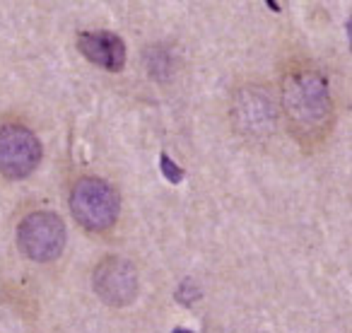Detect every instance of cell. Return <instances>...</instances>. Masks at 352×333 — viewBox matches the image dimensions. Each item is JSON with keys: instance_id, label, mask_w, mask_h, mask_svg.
<instances>
[{"instance_id": "1", "label": "cell", "mask_w": 352, "mask_h": 333, "mask_svg": "<svg viewBox=\"0 0 352 333\" xmlns=\"http://www.w3.org/2000/svg\"><path fill=\"white\" fill-rule=\"evenodd\" d=\"M118 208H121L118 193L104 179H80L70 193V211L75 220L92 232L109 230L116 222Z\"/></svg>"}, {"instance_id": "2", "label": "cell", "mask_w": 352, "mask_h": 333, "mask_svg": "<svg viewBox=\"0 0 352 333\" xmlns=\"http://www.w3.org/2000/svg\"><path fill=\"white\" fill-rule=\"evenodd\" d=\"M17 244L32 261H54L65 246V225L56 213H32L17 227Z\"/></svg>"}, {"instance_id": "3", "label": "cell", "mask_w": 352, "mask_h": 333, "mask_svg": "<svg viewBox=\"0 0 352 333\" xmlns=\"http://www.w3.org/2000/svg\"><path fill=\"white\" fill-rule=\"evenodd\" d=\"M41 162V142L27 126L8 123L0 128V172L8 179H25Z\"/></svg>"}, {"instance_id": "4", "label": "cell", "mask_w": 352, "mask_h": 333, "mask_svg": "<svg viewBox=\"0 0 352 333\" xmlns=\"http://www.w3.org/2000/svg\"><path fill=\"white\" fill-rule=\"evenodd\" d=\"M94 290L107 304L123 307L138 294V273L133 264L118 256H109L94 268Z\"/></svg>"}, {"instance_id": "5", "label": "cell", "mask_w": 352, "mask_h": 333, "mask_svg": "<svg viewBox=\"0 0 352 333\" xmlns=\"http://www.w3.org/2000/svg\"><path fill=\"white\" fill-rule=\"evenodd\" d=\"M78 49L87 61L107 70H121L126 63V44L111 32H82L78 36Z\"/></svg>"}, {"instance_id": "6", "label": "cell", "mask_w": 352, "mask_h": 333, "mask_svg": "<svg viewBox=\"0 0 352 333\" xmlns=\"http://www.w3.org/2000/svg\"><path fill=\"white\" fill-rule=\"evenodd\" d=\"M160 169H162V174H164L166 182H171V184H182L184 177H186V172H184L182 166L176 164L166 152H162L160 155Z\"/></svg>"}, {"instance_id": "7", "label": "cell", "mask_w": 352, "mask_h": 333, "mask_svg": "<svg viewBox=\"0 0 352 333\" xmlns=\"http://www.w3.org/2000/svg\"><path fill=\"white\" fill-rule=\"evenodd\" d=\"M347 36H350V46H352V20L347 22Z\"/></svg>"}, {"instance_id": "8", "label": "cell", "mask_w": 352, "mask_h": 333, "mask_svg": "<svg viewBox=\"0 0 352 333\" xmlns=\"http://www.w3.org/2000/svg\"><path fill=\"white\" fill-rule=\"evenodd\" d=\"M171 333H193V331H188V328H174Z\"/></svg>"}]
</instances>
